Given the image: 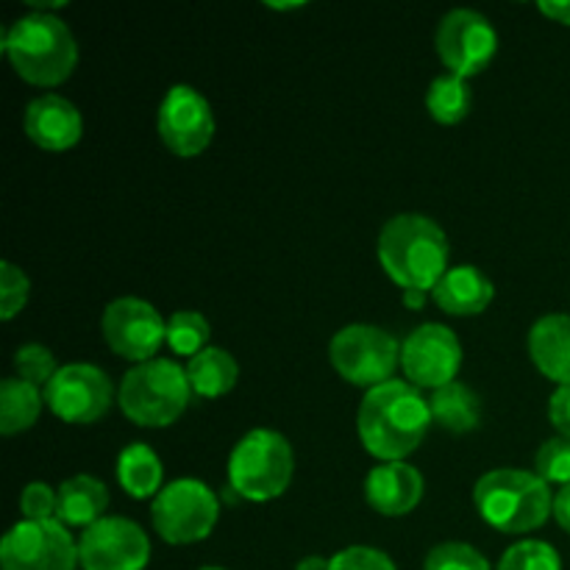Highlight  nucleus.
<instances>
[{
  "mask_svg": "<svg viewBox=\"0 0 570 570\" xmlns=\"http://www.w3.org/2000/svg\"><path fill=\"white\" fill-rule=\"evenodd\" d=\"M42 404L45 395L39 393V387L17 376L3 379L0 384V434L14 438V434L28 432L39 421Z\"/></svg>",
  "mask_w": 570,
  "mask_h": 570,
  "instance_id": "24",
  "label": "nucleus"
},
{
  "mask_svg": "<svg viewBox=\"0 0 570 570\" xmlns=\"http://www.w3.org/2000/svg\"><path fill=\"white\" fill-rule=\"evenodd\" d=\"M434 45L451 76L473 78L493 61L499 50V33L482 11L454 9L440 20Z\"/></svg>",
  "mask_w": 570,
  "mask_h": 570,
  "instance_id": "11",
  "label": "nucleus"
},
{
  "mask_svg": "<svg viewBox=\"0 0 570 570\" xmlns=\"http://www.w3.org/2000/svg\"><path fill=\"white\" fill-rule=\"evenodd\" d=\"M220 518V499L198 479H178L161 488L150 507L156 534L170 546L200 543Z\"/></svg>",
  "mask_w": 570,
  "mask_h": 570,
  "instance_id": "8",
  "label": "nucleus"
},
{
  "mask_svg": "<svg viewBox=\"0 0 570 570\" xmlns=\"http://www.w3.org/2000/svg\"><path fill=\"white\" fill-rule=\"evenodd\" d=\"M78 562L83 570H145L150 540L139 523L106 515L78 538Z\"/></svg>",
  "mask_w": 570,
  "mask_h": 570,
  "instance_id": "13",
  "label": "nucleus"
},
{
  "mask_svg": "<svg viewBox=\"0 0 570 570\" xmlns=\"http://www.w3.org/2000/svg\"><path fill=\"white\" fill-rule=\"evenodd\" d=\"M109 510V490L100 479L78 473L59 484V507H56V521L65 527L89 529L106 518Z\"/></svg>",
  "mask_w": 570,
  "mask_h": 570,
  "instance_id": "20",
  "label": "nucleus"
},
{
  "mask_svg": "<svg viewBox=\"0 0 570 570\" xmlns=\"http://www.w3.org/2000/svg\"><path fill=\"white\" fill-rule=\"evenodd\" d=\"M200 570H223V568H215V566H209V568H200Z\"/></svg>",
  "mask_w": 570,
  "mask_h": 570,
  "instance_id": "40",
  "label": "nucleus"
},
{
  "mask_svg": "<svg viewBox=\"0 0 570 570\" xmlns=\"http://www.w3.org/2000/svg\"><path fill=\"white\" fill-rule=\"evenodd\" d=\"M429 410H432V421L451 434H468L482 423V399L462 382L434 390Z\"/></svg>",
  "mask_w": 570,
  "mask_h": 570,
  "instance_id": "21",
  "label": "nucleus"
},
{
  "mask_svg": "<svg viewBox=\"0 0 570 570\" xmlns=\"http://www.w3.org/2000/svg\"><path fill=\"white\" fill-rule=\"evenodd\" d=\"M14 371L17 379H22V382L33 384V387H48L50 379L59 373V367H56V356L50 354V348L39 343H28L17 348Z\"/></svg>",
  "mask_w": 570,
  "mask_h": 570,
  "instance_id": "28",
  "label": "nucleus"
},
{
  "mask_svg": "<svg viewBox=\"0 0 570 570\" xmlns=\"http://www.w3.org/2000/svg\"><path fill=\"white\" fill-rule=\"evenodd\" d=\"M328 360L345 382L373 390L393 382L395 367L401 365V343L371 323H351L332 337Z\"/></svg>",
  "mask_w": 570,
  "mask_h": 570,
  "instance_id": "7",
  "label": "nucleus"
},
{
  "mask_svg": "<svg viewBox=\"0 0 570 570\" xmlns=\"http://www.w3.org/2000/svg\"><path fill=\"white\" fill-rule=\"evenodd\" d=\"M28 293H31V282L26 273L11 262H3L0 265V317L11 321L26 306Z\"/></svg>",
  "mask_w": 570,
  "mask_h": 570,
  "instance_id": "31",
  "label": "nucleus"
},
{
  "mask_svg": "<svg viewBox=\"0 0 570 570\" xmlns=\"http://www.w3.org/2000/svg\"><path fill=\"white\" fill-rule=\"evenodd\" d=\"M100 328H104L106 345L117 356L137 365L156 360L159 348L167 343V321L159 315V309L131 295L106 306Z\"/></svg>",
  "mask_w": 570,
  "mask_h": 570,
  "instance_id": "12",
  "label": "nucleus"
},
{
  "mask_svg": "<svg viewBox=\"0 0 570 570\" xmlns=\"http://www.w3.org/2000/svg\"><path fill=\"white\" fill-rule=\"evenodd\" d=\"M115 387L111 379L98 365L87 362H72L59 367L50 384L45 387V404L59 421L89 426L98 423L109 412Z\"/></svg>",
  "mask_w": 570,
  "mask_h": 570,
  "instance_id": "10",
  "label": "nucleus"
},
{
  "mask_svg": "<svg viewBox=\"0 0 570 570\" xmlns=\"http://www.w3.org/2000/svg\"><path fill=\"white\" fill-rule=\"evenodd\" d=\"M78 566V543L56 518L14 523L0 543L3 570H76Z\"/></svg>",
  "mask_w": 570,
  "mask_h": 570,
  "instance_id": "9",
  "label": "nucleus"
},
{
  "mask_svg": "<svg viewBox=\"0 0 570 570\" xmlns=\"http://www.w3.org/2000/svg\"><path fill=\"white\" fill-rule=\"evenodd\" d=\"M529 356L546 379L570 384V315H543L529 328Z\"/></svg>",
  "mask_w": 570,
  "mask_h": 570,
  "instance_id": "18",
  "label": "nucleus"
},
{
  "mask_svg": "<svg viewBox=\"0 0 570 570\" xmlns=\"http://www.w3.org/2000/svg\"><path fill=\"white\" fill-rule=\"evenodd\" d=\"M554 518L562 529L570 534V484L557 490L554 495Z\"/></svg>",
  "mask_w": 570,
  "mask_h": 570,
  "instance_id": "36",
  "label": "nucleus"
},
{
  "mask_svg": "<svg viewBox=\"0 0 570 570\" xmlns=\"http://www.w3.org/2000/svg\"><path fill=\"white\" fill-rule=\"evenodd\" d=\"M534 473L546 484H562V488L570 484V440L560 434L546 440L534 454Z\"/></svg>",
  "mask_w": 570,
  "mask_h": 570,
  "instance_id": "29",
  "label": "nucleus"
},
{
  "mask_svg": "<svg viewBox=\"0 0 570 570\" xmlns=\"http://www.w3.org/2000/svg\"><path fill=\"white\" fill-rule=\"evenodd\" d=\"M193 399L187 367L173 360H150L134 365L122 376L117 404L122 415L142 429H165L184 415Z\"/></svg>",
  "mask_w": 570,
  "mask_h": 570,
  "instance_id": "5",
  "label": "nucleus"
},
{
  "mask_svg": "<svg viewBox=\"0 0 570 570\" xmlns=\"http://www.w3.org/2000/svg\"><path fill=\"white\" fill-rule=\"evenodd\" d=\"M401 367L417 390H440L456 382L462 367V345L449 326L423 323L401 343Z\"/></svg>",
  "mask_w": 570,
  "mask_h": 570,
  "instance_id": "14",
  "label": "nucleus"
},
{
  "mask_svg": "<svg viewBox=\"0 0 570 570\" xmlns=\"http://www.w3.org/2000/svg\"><path fill=\"white\" fill-rule=\"evenodd\" d=\"M432 423L429 399L401 379L367 390L356 415L362 445L382 462H404L417 451Z\"/></svg>",
  "mask_w": 570,
  "mask_h": 570,
  "instance_id": "1",
  "label": "nucleus"
},
{
  "mask_svg": "<svg viewBox=\"0 0 570 570\" xmlns=\"http://www.w3.org/2000/svg\"><path fill=\"white\" fill-rule=\"evenodd\" d=\"M165 468L156 451L145 443H131L117 456V482L131 499H156L161 493Z\"/></svg>",
  "mask_w": 570,
  "mask_h": 570,
  "instance_id": "22",
  "label": "nucleus"
},
{
  "mask_svg": "<svg viewBox=\"0 0 570 570\" xmlns=\"http://www.w3.org/2000/svg\"><path fill=\"white\" fill-rule=\"evenodd\" d=\"M28 139L42 150H70L83 134L81 111L61 95H39L28 104L22 117Z\"/></svg>",
  "mask_w": 570,
  "mask_h": 570,
  "instance_id": "17",
  "label": "nucleus"
},
{
  "mask_svg": "<svg viewBox=\"0 0 570 570\" xmlns=\"http://www.w3.org/2000/svg\"><path fill=\"white\" fill-rule=\"evenodd\" d=\"M295 473L293 445L273 429H254L228 456V488L245 501H273L289 488Z\"/></svg>",
  "mask_w": 570,
  "mask_h": 570,
  "instance_id": "6",
  "label": "nucleus"
},
{
  "mask_svg": "<svg viewBox=\"0 0 570 570\" xmlns=\"http://www.w3.org/2000/svg\"><path fill=\"white\" fill-rule=\"evenodd\" d=\"M493 282L473 265L451 267V271L440 278L438 287L432 289L434 304L454 317L482 315L490 306V301H493Z\"/></svg>",
  "mask_w": 570,
  "mask_h": 570,
  "instance_id": "19",
  "label": "nucleus"
},
{
  "mask_svg": "<svg viewBox=\"0 0 570 570\" xmlns=\"http://www.w3.org/2000/svg\"><path fill=\"white\" fill-rule=\"evenodd\" d=\"M379 262L401 289L432 293L449 267V237L423 215H395L379 234Z\"/></svg>",
  "mask_w": 570,
  "mask_h": 570,
  "instance_id": "2",
  "label": "nucleus"
},
{
  "mask_svg": "<svg viewBox=\"0 0 570 570\" xmlns=\"http://www.w3.org/2000/svg\"><path fill=\"white\" fill-rule=\"evenodd\" d=\"M332 570H399L384 551L371 546H348L332 557Z\"/></svg>",
  "mask_w": 570,
  "mask_h": 570,
  "instance_id": "33",
  "label": "nucleus"
},
{
  "mask_svg": "<svg viewBox=\"0 0 570 570\" xmlns=\"http://www.w3.org/2000/svg\"><path fill=\"white\" fill-rule=\"evenodd\" d=\"M423 570H490V562L468 543H440L429 551Z\"/></svg>",
  "mask_w": 570,
  "mask_h": 570,
  "instance_id": "30",
  "label": "nucleus"
},
{
  "mask_svg": "<svg viewBox=\"0 0 570 570\" xmlns=\"http://www.w3.org/2000/svg\"><path fill=\"white\" fill-rule=\"evenodd\" d=\"M187 379L193 395L200 399H220L232 393L239 379V365L228 351L223 348H204L187 362Z\"/></svg>",
  "mask_w": 570,
  "mask_h": 570,
  "instance_id": "23",
  "label": "nucleus"
},
{
  "mask_svg": "<svg viewBox=\"0 0 570 570\" xmlns=\"http://www.w3.org/2000/svg\"><path fill=\"white\" fill-rule=\"evenodd\" d=\"M538 9L543 11L549 20L562 22V26H570V0H540Z\"/></svg>",
  "mask_w": 570,
  "mask_h": 570,
  "instance_id": "35",
  "label": "nucleus"
},
{
  "mask_svg": "<svg viewBox=\"0 0 570 570\" xmlns=\"http://www.w3.org/2000/svg\"><path fill=\"white\" fill-rule=\"evenodd\" d=\"M212 326L200 312L181 309L176 315H170L167 321V345H170L173 354L189 356L193 360L195 354H200L204 348H209Z\"/></svg>",
  "mask_w": 570,
  "mask_h": 570,
  "instance_id": "26",
  "label": "nucleus"
},
{
  "mask_svg": "<svg viewBox=\"0 0 570 570\" xmlns=\"http://www.w3.org/2000/svg\"><path fill=\"white\" fill-rule=\"evenodd\" d=\"M426 109L443 126H456L471 111V89H468L465 78L443 72L432 81L426 92Z\"/></svg>",
  "mask_w": 570,
  "mask_h": 570,
  "instance_id": "25",
  "label": "nucleus"
},
{
  "mask_svg": "<svg viewBox=\"0 0 570 570\" xmlns=\"http://www.w3.org/2000/svg\"><path fill=\"white\" fill-rule=\"evenodd\" d=\"M295 570H332V560H326V557H304V560L295 566Z\"/></svg>",
  "mask_w": 570,
  "mask_h": 570,
  "instance_id": "38",
  "label": "nucleus"
},
{
  "mask_svg": "<svg viewBox=\"0 0 570 570\" xmlns=\"http://www.w3.org/2000/svg\"><path fill=\"white\" fill-rule=\"evenodd\" d=\"M271 6V9H282V11H289V9H301L304 3H265Z\"/></svg>",
  "mask_w": 570,
  "mask_h": 570,
  "instance_id": "39",
  "label": "nucleus"
},
{
  "mask_svg": "<svg viewBox=\"0 0 570 570\" xmlns=\"http://www.w3.org/2000/svg\"><path fill=\"white\" fill-rule=\"evenodd\" d=\"M156 126H159L161 142L181 159L200 156L215 137V115H212L209 100L189 83H176L167 89Z\"/></svg>",
  "mask_w": 570,
  "mask_h": 570,
  "instance_id": "15",
  "label": "nucleus"
},
{
  "mask_svg": "<svg viewBox=\"0 0 570 570\" xmlns=\"http://www.w3.org/2000/svg\"><path fill=\"white\" fill-rule=\"evenodd\" d=\"M495 570H562V560L546 540H521L504 551Z\"/></svg>",
  "mask_w": 570,
  "mask_h": 570,
  "instance_id": "27",
  "label": "nucleus"
},
{
  "mask_svg": "<svg viewBox=\"0 0 570 570\" xmlns=\"http://www.w3.org/2000/svg\"><path fill=\"white\" fill-rule=\"evenodd\" d=\"M3 53L22 81L33 87H59L78 65V45L65 20L31 11L3 33Z\"/></svg>",
  "mask_w": 570,
  "mask_h": 570,
  "instance_id": "3",
  "label": "nucleus"
},
{
  "mask_svg": "<svg viewBox=\"0 0 570 570\" xmlns=\"http://www.w3.org/2000/svg\"><path fill=\"white\" fill-rule=\"evenodd\" d=\"M549 421L557 429L560 438L570 440V384L566 387H557L554 395L549 401Z\"/></svg>",
  "mask_w": 570,
  "mask_h": 570,
  "instance_id": "34",
  "label": "nucleus"
},
{
  "mask_svg": "<svg viewBox=\"0 0 570 570\" xmlns=\"http://www.w3.org/2000/svg\"><path fill=\"white\" fill-rule=\"evenodd\" d=\"M423 473L410 462H382L365 479V499L384 518L410 515L423 499Z\"/></svg>",
  "mask_w": 570,
  "mask_h": 570,
  "instance_id": "16",
  "label": "nucleus"
},
{
  "mask_svg": "<svg viewBox=\"0 0 570 570\" xmlns=\"http://www.w3.org/2000/svg\"><path fill=\"white\" fill-rule=\"evenodd\" d=\"M56 507H59V490L45 482L26 484L20 495V512L26 521H50L56 518Z\"/></svg>",
  "mask_w": 570,
  "mask_h": 570,
  "instance_id": "32",
  "label": "nucleus"
},
{
  "mask_svg": "<svg viewBox=\"0 0 570 570\" xmlns=\"http://www.w3.org/2000/svg\"><path fill=\"white\" fill-rule=\"evenodd\" d=\"M473 504L488 527L504 534H527L554 515L551 484L534 471L499 468L484 473L473 488Z\"/></svg>",
  "mask_w": 570,
  "mask_h": 570,
  "instance_id": "4",
  "label": "nucleus"
},
{
  "mask_svg": "<svg viewBox=\"0 0 570 570\" xmlns=\"http://www.w3.org/2000/svg\"><path fill=\"white\" fill-rule=\"evenodd\" d=\"M401 301H404L406 309L417 312V309H423V306H426L429 293H423V289H404V295H401Z\"/></svg>",
  "mask_w": 570,
  "mask_h": 570,
  "instance_id": "37",
  "label": "nucleus"
}]
</instances>
